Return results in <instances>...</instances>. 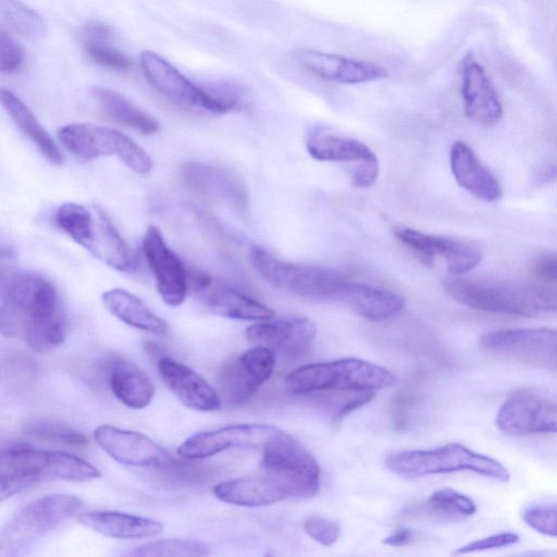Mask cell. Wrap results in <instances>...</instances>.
Masks as SVG:
<instances>
[{
    "label": "cell",
    "mask_w": 557,
    "mask_h": 557,
    "mask_svg": "<svg viewBox=\"0 0 557 557\" xmlns=\"http://www.w3.org/2000/svg\"><path fill=\"white\" fill-rule=\"evenodd\" d=\"M0 330L5 337H22L36 351L63 343L66 317L60 294L46 277L13 272L2 277Z\"/></svg>",
    "instance_id": "1"
},
{
    "label": "cell",
    "mask_w": 557,
    "mask_h": 557,
    "mask_svg": "<svg viewBox=\"0 0 557 557\" xmlns=\"http://www.w3.org/2000/svg\"><path fill=\"white\" fill-rule=\"evenodd\" d=\"M0 472L1 500L42 482H83L101 476L97 467L78 456L26 445H13L2 450Z\"/></svg>",
    "instance_id": "2"
},
{
    "label": "cell",
    "mask_w": 557,
    "mask_h": 557,
    "mask_svg": "<svg viewBox=\"0 0 557 557\" xmlns=\"http://www.w3.org/2000/svg\"><path fill=\"white\" fill-rule=\"evenodd\" d=\"M443 288L456 301L485 312L533 318L557 312V287L447 277Z\"/></svg>",
    "instance_id": "3"
},
{
    "label": "cell",
    "mask_w": 557,
    "mask_h": 557,
    "mask_svg": "<svg viewBox=\"0 0 557 557\" xmlns=\"http://www.w3.org/2000/svg\"><path fill=\"white\" fill-rule=\"evenodd\" d=\"M288 389L298 395L326 391H372L393 386L397 377L386 368L357 359L344 358L299 367L285 379Z\"/></svg>",
    "instance_id": "4"
},
{
    "label": "cell",
    "mask_w": 557,
    "mask_h": 557,
    "mask_svg": "<svg viewBox=\"0 0 557 557\" xmlns=\"http://www.w3.org/2000/svg\"><path fill=\"white\" fill-rule=\"evenodd\" d=\"M54 222L76 244L108 267L117 271L131 268L129 250L100 207L64 202L57 209Z\"/></svg>",
    "instance_id": "5"
},
{
    "label": "cell",
    "mask_w": 557,
    "mask_h": 557,
    "mask_svg": "<svg viewBox=\"0 0 557 557\" xmlns=\"http://www.w3.org/2000/svg\"><path fill=\"white\" fill-rule=\"evenodd\" d=\"M386 467L406 476H423L470 471L499 482H508L510 473L497 459L476 453L459 443L421 450H401L386 456Z\"/></svg>",
    "instance_id": "6"
},
{
    "label": "cell",
    "mask_w": 557,
    "mask_h": 557,
    "mask_svg": "<svg viewBox=\"0 0 557 557\" xmlns=\"http://www.w3.org/2000/svg\"><path fill=\"white\" fill-rule=\"evenodd\" d=\"M82 507V499L70 494L46 495L26 504L3 525L0 555H23L38 540L75 516Z\"/></svg>",
    "instance_id": "7"
},
{
    "label": "cell",
    "mask_w": 557,
    "mask_h": 557,
    "mask_svg": "<svg viewBox=\"0 0 557 557\" xmlns=\"http://www.w3.org/2000/svg\"><path fill=\"white\" fill-rule=\"evenodd\" d=\"M262 449L260 472L276 481L286 491L288 499L315 495L320 486V467L302 444L280 430Z\"/></svg>",
    "instance_id": "8"
},
{
    "label": "cell",
    "mask_w": 557,
    "mask_h": 557,
    "mask_svg": "<svg viewBox=\"0 0 557 557\" xmlns=\"http://www.w3.org/2000/svg\"><path fill=\"white\" fill-rule=\"evenodd\" d=\"M249 259L253 269L270 285L301 297L337 299L346 281L325 268L281 260L259 246L250 249Z\"/></svg>",
    "instance_id": "9"
},
{
    "label": "cell",
    "mask_w": 557,
    "mask_h": 557,
    "mask_svg": "<svg viewBox=\"0 0 557 557\" xmlns=\"http://www.w3.org/2000/svg\"><path fill=\"white\" fill-rule=\"evenodd\" d=\"M63 147L82 160L114 156L137 174H148L152 166L150 156L132 138L119 131L87 123H72L60 128Z\"/></svg>",
    "instance_id": "10"
},
{
    "label": "cell",
    "mask_w": 557,
    "mask_h": 557,
    "mask_svg": "<svg viewBox=\"0 0 557 557\" xmlns=\"http://www.w3.org/2000/svg\"><path fill=\"white\" fill-rule=\"evenodd\" d=\"M480 347L495 356L547 371H557V330L523 327L484 333Z\"/></svg>",
    "instance_id": "11"
},
{
    "label": "cell",
    "mask_w": 557,
    "mask_h": 557,
    "mask_svg": "<svg viewBox=\"0 0 557 557\" xmlns=\"http://www.w3.org/2000/svg\"><path fill=\"white\" fill-rule=\"evenodd\" d=\"M140 66L147 82L173 103L213 113L230 112L210 91L191 83L156 52L144 50L140 53Z\"/></svg>",
    "instance_id": "12"
},
{
    "label": "cell",
    "mask_w": 557,
    "mask_h": 557,
    "mask_svg": "<svg viewBox=\"0 0 557 557\" xmlns=\"http://www.w3.org/2000/svg\"><path fill=\"white\" fill-rule=\"evenodd\" d=\"M499 431L513 436L557 433V403L528 389L511 393L495 417Z\"/></svg>",
    "instance_id": "13"
},
{
    "label": "cell",
    "mask_w": 557,
    "mask_h": 557,
    "mask_svg": "<svg viewBox=\"0 0 557 557\" xmlns=\"http://www.w3.org/2000/svg\"><path fill=\"white\" fill-rule=\"evenodd\" d=\"M275 366L274 352L263 346L248 349L227 361L219 374L223 398L243 405L269 380Z\"/></svg>",
    "instance_id": "14"
},
{
    "label": "cell",
    "mask_w": 557,
    "mask_h": 557,
    "mask_svg": "<svg viewBox=\"0 0 557 557\" xmlns=\"http://www.w3.org/2000/svg\"><path fill=\"white\" fill-rule=\"evenodd\" d=\"M94 438L107 455L124 466L156 470L173 460L163 446L136 431L100 424L94 430Z\"/></svg>",
    "instance_id": "15"
},
{
    "label": "cell",
    "mask_w": 557,
    "mask_h": 557,
    "mask_svg": "<svg viewBox=\"0 0 557 557\" xmlns=\"http://www.w3.org/2000/svg\"><path fill=\"white\" fill-rule=\"evenodd\" d=\"M143 250L160 297L171 307L180 306L189 288V274L180 257L168 246L158 226L147 228Z\"/></svg>",
    "instance_id": "16"
},
{
    "label": "cell",
    "mask_w": 557,
    "mask_h": 557,
    "mask_svg": "<svg viewBox=\"0 0 557 557\" xmlns=\"http://www.w3.org/2000/svg\"><path fill=\"white\" fill-rule=\"evenodd\" d=\"M189 274V283L198 300L210 311L236 320L264 321L274 311L249 295L199 271Z\"/></svg>",
    "instance_id": "17"
},
{
    "label": "cell",
    "mask_w": 557,
    "mask_h": 557,
    "mask_svg": "<svg viewBox=\"0 0 557 557\" xmlns=\"http://www.w3.org/2000/svg\"><path fill=\"white\" fill-rule=\"evenodd\" d=\"M280 429L264 424H233L190 435L178 447L184 459L198 460L230 448L263 447Z\"/></svg>",
    "instance_id": "18"
},
{
    "label": "cell",
    "mask_w": 557,
    "mask_h": 557,
    "mask_svg": "<svg viewBox=\"0 0 557 557\" xmlns=\"http://www.w3.org/2000/svg\"><path fill=\"white\" fill-rule=\"evenodd\" d=\"M394 233L400 243L414 250L425 263L432 264L436 257H442L454 275L471 271L482 259L480 248L472 243L409 227L396 228Z\"/></svg>",
    "instance_id": "19"
},
{
    "label": "cell",
    "mask_w": 557,
    "mask_h": 557,
    "mask_svg": "<svg viewBox=\"0 0 557 557\" xmlns=\"http://www.w3.org/2000/svg\"><path fill=\"white\" fill-rule=\"evenodd\" d=\"M296 61L314 76L341 84H363L388 76L384 67L368 61L313 49H298Z\"/></svg>",
    "instance_id": "20"
},
{
    "label": "cell",
    "mask_w": 557,
    "mask_h": 557,
    "mask_svg": "<svg viewBox=\"0 0 557 557\" xmlns=\"http://www.w3.org/2000/svg\"><path fill=\"white\" fill-rule=\"evenodd\" d=\"M315 335V324L302 317L276 321L264 320L246 330L249 342L287 358H297L307 352Z\"/></svg>",
    "instance_id": "21"
},
{
    "label": "cell",
    "mask_w": 557,
    "mask_h": 557,
    "mask_svg": "<svg viewBox=\"0 0 557 557\" xmlns=\"http://www.w3.org/2000/svg\"><path fill=\"white\" fill-rule=\"evenodd\" d=\"M461 96L466 114L484 126H493L503 115L499 96L482 64L472 53L461 63Z\"/></svg>",
    "instance_id": "22"
},
{
    "label": "cell",
    "mask_w": 557,
    "mask_h": 557,
    "mask_svg": "<svg viewBox=\"0 0 557 557\" xmlns=\"http://www.w3.org/2000/svg\"><path fill=\"white\" fill-rule=\"evenodd\" d=\"M157 367L165 386L185 407L205 412L222 407L219 393L188 366L163 356Z\"/></svg>",
    "instance_id": "23"
},
{
    "label": "cell",
    "mask_w": 557,
    "mask_h": 557,
    "mask_svg": "<svg viewBox=\"0 0 557 557\" xmlns=\"http://www.w3.org/2000/svg\"><path fill=\"white\" fill-rule=\"evenodd\" d=\"M183 182L199 195L235 208L246 205V194L239 181L226 170L189 161L180 170Z\"/></svg>",
    "instance_id": "24"
},
{
    "label": "cell",
    "mask_w": 557,
    "mask_h": 557,
    "mask_svg": "<svg viewBox=\"0 0 557 557\" xmlns=\"http://www.w3.org/2000/svg\"><path fill=\"white\" fill-rule=\"evenodd\" d=\"M449 163L456 182L474 197L486 202L502 197L498 180L466 143L457 140L451 145Z\"/></svg>",
    "instance_id": "25"
},
{
    "label": "cell",
    "mask_w": 557,
    "mask_h": 557,
    "mask_svg": "<svg viewBox=\"0 0 557 557\" xmlns=\"http://www.w3.org/2000/svg\"><path fill=\"white\" fill-rule=\"evenodd\" d=\"M337 300L369 321H382L394 317L405 306L404 298L391 289L347 280Z\"/></svg>",
    "instance_id": "26"
},
{
    "label": "cell",
    "mask_w": 557,
    "mask_h": 557,
    "mask_svg": "<svg viewBox=\"0 0 557 557\" xmlns=\"http://www.w3.org/2000/svg\"><path fill=\"white\" fill-rule=\"evenodd\" d=\"M78 522L104 536L119 540L151 539L160 534V521L115 510H96L81 513Z\"/></svg>",
    "instance_id": "27"
},
{
    "label": "cell",
    "mask_w": 557,
    "mask_h": 557,
    "mask_svg": "<svg viewBox=\"0 0 557 557\" xmlns=\"http://www.w3.org/2000/svg\"><path fill=\"white\" fill-rule=\"evenodd\" d=\"M213 494L224 503L243 507L269 506L288 499L286 491L261 472L257 476L221 482L213 487Z\"/></svg>",
    "instance_id": "28"
},
{
    "label": "cell",
    "mask_w": 557,
    "mask_h": 557,
    "mask_svg": "<svg viewBox=\"0 0 557 557\" xmlns=\"http://www.w3.org/2000/svg\"><path fill=\"white\" fill-rule=\"evenodd\" d=\"M109 385L113 395L126 407L144 409L154 396V385L135 363L114 358L109 363Z\"/></svg>",
    "instance_id": "29"
},
{
    "label": "cell",
    "mask_w": 557,
    "mask_h": 557,
    "mask_svg": "<svg viewBox=\"0 0 557 557\" xmlns=\"http://www.w3.org/2000/svg\"><path fill=\"white\" fill-rule=\"evenodd\" d=\"M405 516L444 523L462 522L476 512L474 500L456 490L443 487L436 490L423 503L409 506Z\"/></svg>",
    "instance_id": "30"
},
{
    "label": "cell",
    "mask_w": 557,
    "mask_h": 557,
    "mask_svg": "<svg viewBox=\"0 0 557 557\" xmlns=\"http://www.w3.org/2000/svg\"><path fill=\"white\" fill-rule=\"evenodd\" d=\"M107 310L125 324L152 334L168 332L164 320L153 313L138 297L123 288H112L102 294Z\"/></svg>",
    "instance_id": "31"
},
{
    "label": "cell",
    "mask_w": 557,
    "mask_h": 557,
    "mask_svg": "<svg viewBox=\"0 0 557 557\" xmlns=\"http://www.w3.org/2000/svg\"><path fill=\"white\" fill-rule=\"evenodd\" d=\"M0 98L12 121L33 141L40 153L51 164L61 165L63 156L60 149L28 107L8 89H1Z\"/></svg>",
    "instance_id": "32"
},
{
    "label": "cell",
    "mask_w": 557,
    "mask_h": 557,
    "mask_svg": "<svg viewBox=\"0 0 557 557\" xmlns=\"http://www.w3.org/2000/svg\"><path fill=\"white\" fill-rule=\"evenodd\" d=\"M92 95L104 114L114 122L144 135H150L159 131V122L152 115L119 92L106 87H94Z\"/></svg>",
    "instance_id": "33"
},
{
    "label": "cell",
    "mask_w": 557,
    "mask_h": 557,
    "mask_svg": "<svg viewBox=\"0 0 557 557\" xmlns=\"http://www.w3.org/2000/svg\"><path fill=\"white\" fill-rule=\"evenodd\" d=\"M307 150L319 161L355 162L358 165L377 159L362 141L339 135H311L307 140Z\"/></svg>",
    "instance_id": "34"
},
{
    "label": "cell",
    "mask_w": 557,
    "mask_h": 557,
    "mask_svg": "<svg viewBox=\"0 0 557 557\" xmlns=\"http://www.w3.org/2000/svg\"><path fill=\"white\" fill-rule=\"evenodd\" d=\"M3 21L18 36L36 40L46 33L41 16L20 0H0Z\"/></svg>",
    "instance_id": "35"
},
{
    "label": "cell",
    "mask_w": 557,
    "mask_h": 557,
    "mask_svg": "<svg viewBox=\"0 0 557 557\" xmlns=\"http://www.w3.org/2000/svg\"><path fill=\"white\" fill-rule=\"evenodd\" d=\"M324 409H327L334 422L343 419L347 413L362 407L369 403L375 395L372 391H326L309 394Z\"/></svg>",
    "instance_id": "36"
},
{
    "label": "cell",
    "mask_w": 557,
    "mask_h": 557,
    "mask_svg": "<svg viewBox=\"0 0 557 557\" xmlns=\"http://www.w3.org/2000/svg\"><path fill=\"white\" fill-rule=\"evenodd\" d=\"M208 545L189 539H163L144 543L135 547L131 556H206Z\"/></svg>",
    "instance_id": "37"
},
{
    "label": "cell",
    "mask_w": 557,
    "mask_h": 557,
    "mask_svg": "<svg viewBox=\"0 0 557 557\" xmlns=\"http://www.w3.org/2000/svg\"><path fill=\"white\" fill-rule=\"evenodd\" d=\"M23 432L34 437L65 445L85 446L88 444V438L84 433L48 419L28 421L23 426Z\"/></svg>",
    "instance_id": "38"
},
{
    "label": "cell",
    "mask_w": 557,
    "mask_h": 557,
    "mask_svg": "<svg viewBox=\"0 0 557 557\" xmlns=\"http://www.w3.org/2000/svg\"><path fill=\"white\" fill-rule=\"evenodd\" d=\"M2 383L8 389L20 391L27 387L36 376V363L22 352H9L2 359Z\"/></svg>",
    "instance_id": "39"
},
{
    "label": "cell",
    "mask_w": 557,
    "mask_h": 557,
    "mask_svg": "<svg viewBox=\"0 0 557 557\" xmlns=\"http://www.w3.org/2000/svg\"><path fill=\"white\" fill-rule=\"evenodd\" d=\"M110 40H84L85 52L95 63L117 71H127L133 66L132 59L123 51L111 46Z\"/></svg>",
    "instance_id": "40"
},
{
    "label": "cell",
    "mask_w": 557,
    "mask_h": 557,
    "mask_svg": "<svg viewBox=\"0 0 557 557\" xmlns=\"http://www.w3.org/2000/svg\"><path fill=\"white\" fill-rule=\"evenodd\" d=\"M522 520L534 531L557 537V503H535L522 511Z\"/></svg>",
    "instance_id": "41"
},
{
    "label": "cell",
    "mask_w": 557,
    "mask_h": 557,
    "mask_svg": "<svg viewBox=\"0 0 557 557\" xmlns=\"http://www.w3.org/2000/svg\"><path fill=\"white\" fill-rule=\"evenodd\" d=\"M158 470L160 471L158 478L163 482L174 485H184L206 480L209 469L173 459L168 466L159 468Z\"/></svg>",
    "instance_id": "42"
},
{
    "label": "cell",
    "mask_w": 557,
    "mask_h": 557,
    "mask_svg": "<svg viewBox=\"0 0 557 557\" xmlns=\"http://www.w3.org/2000/svg\"><path fill=\"white\" fill-rule=\"evenodd\" d=\"M302 525L306 533L323 546L333 545L341 533V527L337 521L320 516L306 518Z\"/></svg>",
    "instance_id": "43"
},
{
    "label": "cell",
    "mask_w": 557,
    "mask_h": 557,
    "mask_svg": "<svg viewBox=\"0 0 557 557\" xmlns=\"http://www.w3.org/2000/svg\"><path fill=\"white\" fill-rule=\"evenodd\" d=\"M520 540L519 535L513 532H500L492 534L482 539L469 542L458 547L453 554L465 555L476 552H485L490 549H497L511 546L518 543Z\"/></svg>",
    "instance_id": "44"
},
{
    "label": "cell",
    "mask_w": 557,
    "mask_h": 557,
    "mask_svg": "<svg viewBox=\"0 0 557 557\" xmlns=\"http://www.w3.org/2000/svg\"><path fill=\"white\" fill-rule=\"evenodd\" d=\"M24 61L22 48L3 30L0 32V70L3 73L17 71Z\"/></svg>",
    "instance_id": "45"
},
{
    "label": "cell",
    "mask_w": 557,
    "mask_h": 557,
    "mask_svg": "<svg viewBox=\"0 0 557 557\" xmlns=\"http://www.w3.org/2000/svg\"><path fill=\"white\" fill-rule=\"evenodd\" d=\"M534 274L543 282H557V253L545 252L540 255L533 263Z\"/></svg>",
    "instance_id": "46"
},
{
    "label": "cell",
    "mask_w": 557,
    "mask_h": 557,
    "mask_svg": "<svg viewBox=\"0 0 557 557\" xmlns=\"http://www.w3.org/2000/svg\"><path fill=\"white\" fill-rule=\"evenodd\" d=\"M113 35L111 26L98 22L88 24L83 33L84 40H110Z\"/></svg>",
    "instance_id": "47"
},
{
    "label": "cell",
    "mask_w": 557,
    "mask_h": 557,
    "mask_svg": "<svg viewBox=\"0 0 557 557\" xmlns=\"http://www.w3.org/2000/svg\"><path fill=\"white\" fill-rule=\"evenodd\" d=\"M416 533L409 528H399L384 539L383 543L389 546H407L414 541Z\"/></svg>",
    "instance_id": "48"
}]
</instances>
